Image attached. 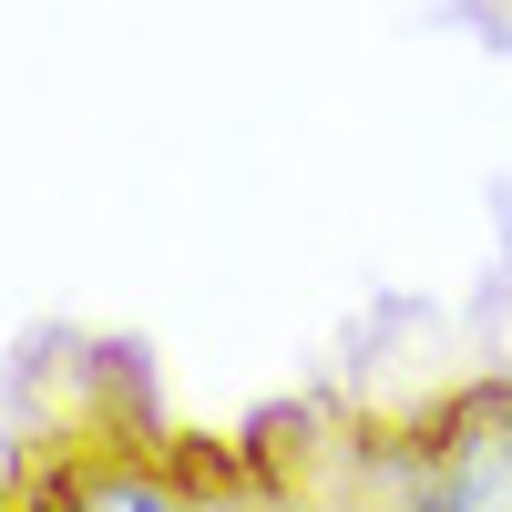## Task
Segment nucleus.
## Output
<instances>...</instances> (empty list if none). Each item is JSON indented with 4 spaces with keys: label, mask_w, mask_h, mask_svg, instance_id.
Returning a JSON list of instances; mask_svg holds the SVG:
<instances>
[{
    "label": "nucleus",
    "mask_w": 512,
    "mask_h": 512,
    "mask_svg": "<svg viewBox=\"0 0 512 512\" xmlns=\"http://www.w3.org/2000/svg\"><path fill=\"white\" fill-rule=\"evenodd\" d=\"M482 441H492V461H502V492H512V390H502V400H482Z\"/></svg>",
    "instance_id": "nucleus-1"
}]
</instances>
